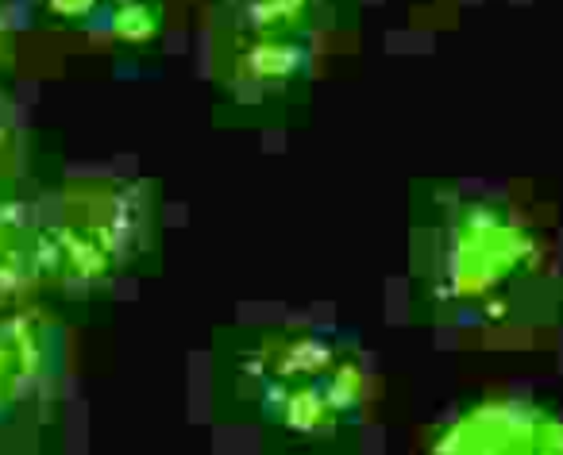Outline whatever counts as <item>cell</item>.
Returning a JSON list of instances; mask_svg holds the SVG:
<instances>
[{"label":"cell","mask_w":563,"mask_h":455,"mask_svg":"<svg viewBox=\"0 0 563 455\" xmlns=\"http://www.w3.org/2000/svg\"><path fill=\"white\" fill-rule=\"evenodd\" d=\"M89 4H93V0H51V8L62 12V16H81Z\"/></svg>","instance_id":"obj_2"},{"label":"cell","mask_w":563,"mask_h":455,"mask_svg":"<svg viewBox=\"0 0 563 455\" xmlns=\"http://www.w3.org/2000/svg\"><path fill=\"white\" fill-rule=\"evenodd\" d=\"M116 31L128 35V39H143V35L151 31V16H147L143 8H128V12L116 16Z\"/></svg>","instance_id":"obj_1"}]
</instances>
